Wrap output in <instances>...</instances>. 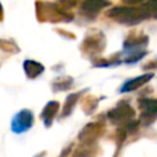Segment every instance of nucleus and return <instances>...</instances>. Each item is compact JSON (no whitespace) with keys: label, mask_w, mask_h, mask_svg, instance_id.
<instances>
[{"label":"nucleus","mask_w":157,"mask_h":157,"mask_svg":"<svg viewBox=\"0 0 157 157\" xmlns=\"http://www.w3.org/2000/svg\"><path fill=\"white\" fill-rule=\"evenodd\" d=\"M108 16L119 23H123L126 26H135L145 21L150 16V12L145 9H139V7L118 6V7H113L112 10H109Z\"/></svg>","instance_id":"1"},{"label":"nucleus","mask_w":157,"mask_h":157,"mask_svg":"<svg viewBox=\"0 0 157 157\" xmlns=\"http://www.w3.org/2000/svg\"><path fill=\"white\" fill-rule=\"evenodd\" d=\"M33 124V114L28 109L20 110L11 121V129L16 134H21L27 131Z\"/></svg>","instance_id":"2"},{"label":"nucleus","mask_w":157,"mask_h":157,"mask_svg":"<svg viewBox=\"0 0 157 157\" xmlns=\"http://www.w3.org/2000/svg\"><path fill=\"white\" fill-rule=\"evenodd\" d=\"M110 6L108 0H83L81 4V12L87 17H94L104 7Z\"/></svg>","instance_id":"3"},{"label":"nucleus","mask_w":157,"mask_h":157,"mask_svg":"<svg viewBox=\"0 0 157 157\" xmlns=\"http://www.w3.org/2000/svg\"><path fill=\"white\" fill-rule=\"evenodd\" d=\"M134 117V110L129 104H119L114 109H112L108 113V118L114 121V123H120V121H126Z\"/></svg>","instance_id":"4"},{"label":"nucleus","mask_w":157,"mask_h":157,"mask_svg":"<svg viewBox=\"0 0 157 157\" xmlns=\"http://www.w3.org/2000/svg\"><path fill=\"white\" fill-rule=\"evenodd\" d=\"M152 77H153V74L152 72H148V74H144V75L136 76L134 78H130V80H128V81L124 82V85L120 88V92L121 93H125V92L135 91V90L140 88L141 86H144L145 83H147Z\"/></svg>","instance_id":"5"},{"label":"nucleus","mask_w":157,"mask_h":157,"mask_svg":"<svg viewBox=\"0 0 157 157\" xmlns=\"http://www.w3.org/2000/svg\"><path fill=\"white\" fill-rule=\"evenodd\" d=\"M140 105L142 109L141 119L145 124H150L157 115V102L152 99H142L140 101Z\"/></svg>","instance_id":"6"},{"label":"nucleus","mask_w":157,"mask_h":157,"mask_svg":"<svg viewBox=\"0 0 157 157\" xmlns=\"http://www.w3.org/2000/svg\"><path fill=\"white\" fill-rule=\"evenodd\" d=\"M23 69L28 78H36L44 71V66L34 60H26L23 63Z\"/></svg>","instance_id":"7"},{"label":"nucleus","mask_w":157,"mask_h":157,"mask_svg":"<svg viewBox=\"0 0 157 157\" xmlns=\"http://www.w3.org/2000/svg\"><path fill=\"white\" fill-rule=\"evenodd\" d=\"M58 109H59V103L55 102V101H52V102L47 103V105L44 107V109H43L40 117H42V119H43V121H44V124H45L47 126L50 125V123H52L53 118L55 117Z\"/></svg>","instance_id":"8"},{"label":"nucleus","mask_w":157,"mask_h":157,"mask_svg":"<svg viewBox=\"0 0 157 157\" xmlns=\"http://www.w3.org/2000/svg\"><path fill=\"white\" fill-rule=\"evenodd\" d=\"M77 98H78V93H72L70 94L67 98H66V102H65V105H64V112H63V117L71 113L74 105L76 104L77 102Z\"/></svg>","instance_id":"9"},{"label":"nucleus","mask_w":157,"mask_h":157,"mask_svg":"<svg viewBox=\"0 0 157 157\" xmlns=\"http://www.w3.org/2000/svg\"><path fill=\"white\" fill-rule=\"evenodd\" d=\"M70 82H71V80H69V78L59 80V82H58V87H59V90H66V88L70 86Z\"/></svg>","instance_id":"10"},{"label":"nucleus","mask_w":157,"mask_h":157,"mask_svg":"<svg viewBox=\"0 0 157 157\" xmlns=\"http://www.w3.org/2000/svg\"><path fill=\"white\" fill-rule=\"evenodd\" d=\"M125 2H128V4H136V2H140V1H142V0H124Z\"/></svg>","instance_id":"11"},{"label":"nucleus","mask_w":157,"mask_h":157,"mask_svg":"<svg viewBox=\"0 0 157 157\" xmlns=\"http://www.w3.org/2000/svg\"><path fill=\"white\" fill-rule=\"evenodd\" d=\"M2 17V7H1V4H0V18Z\"/></svg>","instance_id":"12"}]
</instances>
